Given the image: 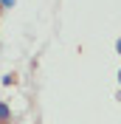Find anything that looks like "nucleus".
Returning a JSON list of instances; mask_svg holds the SVG:
<instances>
[{
	"label": "nucleus",
	"instance_id": "nucleus-3",
	"mask_svg": "<svg viewBox=\"0 0 121 124\" xmlns=\"http://www.w3.org/2000/svg\"><path fill=\"white\" fill-rule=\"evenodd\" d=\"M115 51H118V54H121V39H118V42H115Z\"/></svg>",
	"mask_w": 121,
	"mask_h": 124
},
{
	"label": "nucleus",
	"instance_id": "nucleus-2",
	"mask_svg": "<svg viewBox=\"0 0 121 124\" xmlns=\"http://www.w3.org/2000/svg\"><path fill=\"white\" fill-rule=\"evenodd\" d=\"M14 3H17V0H0V6H3V8H11Z\"/></svg>",
	"mask_w": 121,
	"mask_h": 124
},
{
	"label": "nucleus",
	"instance_id": "nucleus-4",
	"mask_svg": "<svg viewBox=\"0 0 121 124\" xmlns=\"http://www.w3.org/2000/svg\"><path fill=\"white\" fill-rule=\"evenodd\" d=\"M118 82H121V70H118Z\"/></svg>",
	"mask_w": 121,
	"mask_h": 124
},
{
	"label": "nucleus",
	"instance_id": "nucleus-1",
	"mask_svg": "<svg viewBox=\"0 0 121 124\" xmlns=\"http://www.w3.org/2000/svg\"><path fill=\"white\" fill-rule=\"evenodd\" d=\"M8 118H11V110H8V104L0 101V121H8Z\"/></svg>",
	"mask_w": 121,
	"mask_h": 124
}]
</instances>
